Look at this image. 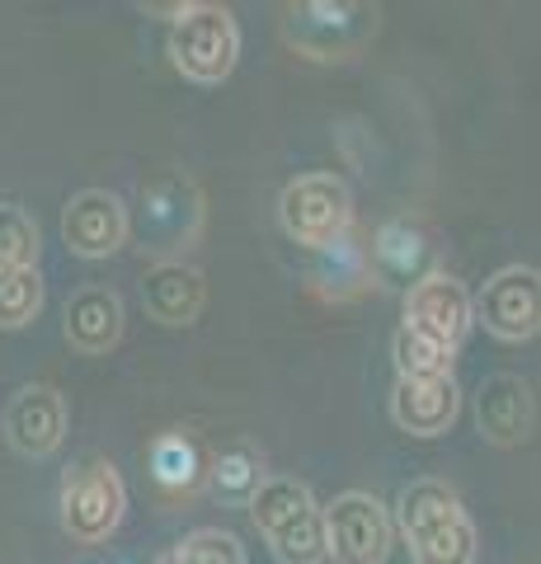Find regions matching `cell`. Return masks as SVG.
Listing matches in <instances>:
<instances>
[{
  "label": "cell",
  "instance_id": "52a82bcc",
  "mask_svg": "<svg viewBox=\"0 0 541 564\" xmlns=\"http://www.w3.org/2000/svg\"><path fill=\"white\" fill-rule=\"evenodd\" d=\"M283 221L296 240L325 245L348 221V193L329 174H306L283 193Z\"/></svg>",
  "mask_w": 541,
  "mask_h": 564
},
{
  "label": "cell",
  "instance_id": "ba28073f",
  "mask_svg": "<svg viewBox=\"0 0 541 564\" xmlns=\"http://www.w3.org/2000/svg\"><path fill=\"white\" fill-rule=\"evenodd\" d=\"M123 231H128V217H123V203L113 193H80V198L66 203V217H62V236L72 245L76 254L85 259H104L123 245Z\"/></svg>",
  "mask_w": 541,
  "mask_h": 564
},
{
  "label": "cell",
  "instance_id": "30bf717a",
  "mask_svg": "<svg viewBox=\"0 0 541 564\" xmlns=\"http://www.w3.org/2000/svg\"><path fill=\"white\" fill-rule=\"evenodd\" d=\"M391 414L400 429L419 437H439L457 419V386H452V377H400Z\"/></svg>",
  "mask_w": 541,
  "mask_h": 564
},
{
  "label": "cell",
  "instance_id": "7a4b0ae2",
  "mask_svg": "<svg viewBox=\"0 0 541 564\" xmlns=\"http://www.w3.org/2000/svg\"><path fill=\"white\" fill-rule=\"evenodd\" d=\"M470 325V302L452 278H429L419 282L414 296L405 302V329H400V352L414 348L405 358V377H447V352L462 344Z\"/></svg>",
  "mask_w": 541,
  "mask_h": 564
},
{
  "label": "cell",
  "instance_id": "7c38bea8",
  "mask_svg": "<svg viewBox=\"0 0 541 564\" xmlns=\"http://www.w3.org/2000/svg\"><path fill=\"white\" fill-rule=\"evenodd\" d=\"M476 419H480V433L490 443L509 447L518 437H528V423H532V391L528 381L518 377H490L476 395Z\"/></svg>",
  "mask_w": 541,
  "mask_h": 564
},
{
  "label": "cell",
  "instance_id": "5b68a950",
  "mask_svg": "<svg viewBox=\"0 0 541 564\" xmlns=\"http://www.w3.org/2000/svg\"><path fill=\"white\" fill-rule=\"evenodd\" d=\"M476 315L495 339H532L541 329V273L537 269H499L476 296Z\"/></svg>",
  "mask_w": 541,
  "mask_h": 564
},
{
  "label": "cell",
  "instance_id": "8fae6325",
  "mask_svg": "<svg viewBox=\"0 0 541 564\" xmlns=\"http://www.w3.org/2000/svg\"><path fill=\"white\" fill-rule=\"evenodd\" d=\"M118 508H123V485L109 466H90L66 485V527L76 536H104L118 522Z\"/></svg>",
  "mask_w": 541,
  "mask_h": 564
},
{
  "label": "cell",
  "instance_id": "277c9868",
  "mask_svg": "<svg viewBox=\"0 0 541 564\" xmlns=\"http://www.w3.org/2000/svg\"><path fill=\"white\" fill-rule=\"evenodd\" d=\"M325 541L335 564H381L391 551V518L372 494H344L325 508Z\"/></svg>",
  "mask_w": 541,
  "mask_h": 564
},
{
  "label": "cell",
  "instance_id": "3957f363",
  "mask_svg": "<svg viewBox=\"0 0 541 564\" xmlns=\"http://www.w3.org/2000/svg\"><path fill=\"white\" fill-rule=\"evenodd\" d=\"M255 522L283 564H321L329 555L325 513L311 503L306 485L269 480L255 489Z\"/></svg>",
  "mask_w": 541,
  "mask_h": 564
},
{
  "label": "cell",
  "instance_id": "9a60e30c",
  "mask_svg": "<svg viewBox=\"0 0 541 564\" xmlns=\"http://www.w3.org/2000/svg\"><path fill=\"white\" fill-rule=\"evenodd\" d=\"M33 250H39V226L20 207H0V273L29 269Z\"/></svg>",
  "mask_w": 541,
  "mask_h": 564
},
{
  "label": "cell",
  "instance_id": "4fadbf2b",
  "mask_svg": "<svg viewBox=\"0 0 541 564\" xmlns=\"http://www.w3.org/2000/svg\"><path fill=\"white\" fill-rule=\"evenodd\" d=\"M118 334H123V306L113 292L104 288H85L66 302V339L85 352H104Z\"/></svg>",
  "mask_w": 541,
  "mask_h": 564
},
{
  "label": "cell",
  "instance_id": "6da1fadb",
  "mask_svg": "<svg viewBox=\"0 0 541 564\" xmlns=\"http://www.w3.org/2000/svg\"><path fill=\"white\" fill-rule=\"evenodd\" d=\"M400 536L414 564H470L476 560V527H470L457 489L439 480H414L400 489Z\"/></svg>",
  "mask_w": 541,
  "mask_h": 564
},
{
  "label": "cell",
  "instance_id": "9c48e42d",
  "mask_svg": "<svg viewBox=\"0 0 541 564\" xmlns=\"http://www.w3.org/2000/svg\"><path fill=\"white\" fill-rule=\"evenodd\" d=\"M62 429H66V410L52 386H24L6 410V437L24 456H47L62 443Z\"/></svg>",
  "mask_w": 541,
  "mask_h": 564
},
{
  "label": "cell",
  "instance_id": "8992f818",
  "mask_svg": "<svg viewBox=\"0 0 541 564\" xmlns=\"http://www.w3.org/2000/svg\"><path fill=\"white\" fill-rule=\"evenodd\" d=\"M236 24L226 10H188L170 33L174 66L194 80H221L236 62Z\"/></svg>",
  "mask_w": 541,
  "mask_h": 564
},
{
  "label": "cell",
  "instance_id": "5bb4252c",
  "mask_svg": "<svg viewBox=\"0 0 541 564\" xmlns=\"http://www.w3.org/2000/svg\"><path fill=\"white\" fill-rule=\"evenodd\" d=\"M43 306V282L33 269H14V273H0V325L14 329L33 321Z\"/></svg>",
  "mask_w": 541,
  "mask_h": 564
}]
</instances>
